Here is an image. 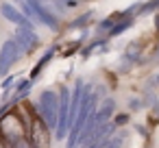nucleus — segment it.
<instances>
[{
	"label": "nucleus",
	"mask_w": 159,
	"mask_h": 148,
	"mask_svg": "<svg viewBox=\"0 0 159 148\" xmlns=\"http://www.w3.org/2000/svg\"><path fill=\"white\" fill-rule=\"evenodd\" d=\"M98 98H100V94H96V92L92 89V85H85V87H83V98H81L76 118H74V122H72V126H70V131H68V137H66L68 148H76L79 135H81V131H83L87 118H89V115L94 113V109L98 107Z\"/></svg>",
	"instance_id": "obj_1"
},
{
	"label": "nucleus",
	"mask_w": 159,
	"mask_h": 148,
	"mask_svg": "<svg viewBox=\"0 0 159 148\" xmlns=\"http://www.w3.org/2000/svg\"><path fill=\"white\" fill-rule=\"evenodd\" d=\"M37 109H39V120L48 128H55V124H57V111H59V94L55 89H44L39 94Z\"/></svg>",
	"instance_id": "obj_2"
},
{
	"label": "nucleus",
	"mask_w": 159,
	"mask_h": 148,
	"mask_svg": "<svg viewBox=\"0 0 159 148\" xmlns=\"http://www.w3.org/2000/svg\"><path fill=\"white\" fill-rule=\"evenodd\" d=\"M29 146L31 148H50V128L39 118H33L29 124Z\"/></svg>",
	"instance_id": "obj_3"
},
{
	"label": "nucleus",
	"mask_w": 159,
	"mask_h": 148,
	"mask_svg": "<svg viewBox=\"0 0 159 148\" xmlns=\"http://www.w3.org/2000/svg\"><path fill=\"white\" fill-rule=\"evenodd\" d=\"M116 131H118V126L109 120V122H105V124H100V126H96L85 139H83V148H100L105 141H109L113 135H116Z\"/></svg>",
	"instance_id": "obj_4"
},
{
	"label": "nucleus",
	"mask_w": 159,
	"mask_h": 148,
	"mask_svg": "<svg viewBox=\"0 0 159 148\" xmlns=\"http://www.w3.org/2000/svg\"><path fill=\"white\" fill-rule=\"evenodd\" d=\"M68 102H70V87H59V111H57V139H66L68 135Z\"/></svg>",
	"instance_id": "obj_5"
},
{
	"label": "nucleus",
	"mask_w": 159,
	"mask_h": 148,
	"mask_svg": "<svg viewBox=\"0 0 159 148\" xmlns=\"http://www.w3.org/2000/svg\"><path fill=\"white\" fill-rule=\"evenodd\" d=\"M22 57V50L18 48V44L13 39H7L0 46V74H7Z\"/></svg>",
	"instance_id": "obj_6"
},
{
	"label": "nucleus",
	"mask_w": 159,
	"mask_h": 148,
	"mask_svg": "<svg viewBox=\"0 0 159 148\" xmlns=\"http://www.w3.org/2000/svg\"><path fill=\"white\" fill-rule=\"evenodd\" d=\"M24 2H26V5H29V9L33 11L35 22H39V24L48 26L50 31H57V29H59V20H57V18H52V16L44 9V5L39 2V0H24Z\"/></svg>",
	"instance_id": "obj_7"
},
{
	"label": "nucleus",
	"mask_w": 159,
	"mask_h": 148,
	"mask_svg": "<svg viewBox=\"0 0 159 148\" xmlns=\"http://www.w3.org/2000/svg\"><path fill=\"white\" fill-rule=\"evenodd\" d=\"M0 13H2L5 20H9L11 24H16L18 29H33V24L20 13V9L11 2H2V7H0Z\"/></svg>",
	"instance_id": "obj_8"
},
{
	"label": "nucleus",
	"mask_w": 159,
	"mask_h": 148,
	"mask_svg": "<svg viewBox=\"0 0 159 148\" xmlns=\"http://www.w3.org/2000/svg\"><path fill=\"white\" fill-rule=\"evenodd\" d=\"M13 42L18 44V48L22 50V55L31 52L35 46H37V35L33 29H18L16 35H13Z\"/></svg>",
	"instance_id": "obj_9"
},
{
	"label": "nucleus",
	"mask_w": 159,
	"mask_h": 148,
	"mask_svg": "<svg viewBox=\"0 0 159 148\" xmlns=\"http://www.w3.org/2000/svg\"><path fill=\"white\" fill-rule=\"evenodd\" d=\"M122 141H124V133H116L109 141H105L100 148H122Z\"/></svg>",
	"instance_id": "obj_10"
},
{
	"label": "nucleus",
	"mask_w": 159,
	"mask_h": 148,
	"mask_svg": "<svg viewBox=\"0 0 159 148\" xmlns=\"http://www.w3.org/2000/svg\"><path fill=\"white\" fill-rule=\"evenodd\" d=\"M50 57H52V50H48V52L44 55V59H42V61H39V63L35 65V70H33V76H31V78H35V76H37V74L42 72V68H44V65H46V63L50 61Z\"/></svg>",
	"instance_id": "obj_11"
},
{
	"label": "nucleus",
	"mask_w": 159,
	"mask_h": 148,
	"mask_svg": "<svg viewBox=\"0 0 159 148\" xmlns=\"http://www.w3.org/2000/svg\"><path fill=\"white\" fill-rule=\"evenodd\" d=\"M131 22H133V20H124V22H120L118 26H111V31H109V33H111V35H118V33L126 31V29L131 26Z\"/></svg>",
	"instance_id": "obj_12"
},
{
	"label": "nucleus",
	"mask_w": 159,
	"mask_h": 148,
	"mask_svg": "<svg viewBox=\"0 0 159 148\" xmlns=\"http://www.w3.org/2000/svg\"><path fill=\"white\" fill-rule=\"evenodd\" d=\"M52 2H57V5H61L63 9H68V7H76L79 0H52Z\"/></svg>",
	"instance_id": "obj_13"
},
{
	"label": "nucleus",
	"mask_w": 159,
	"mask_h": 148,
	"mask_svg": "<svg viewBox=\"0 0 159 148\" xmlns=\"http://www.w3.org/2000/svg\"><path fill=\"white\" fill-rule=\"evenodd\" d=\"M79 2H81V0H79Z\"/></svg>",
	"instance_id": "obj_14"
}]
</instances>
